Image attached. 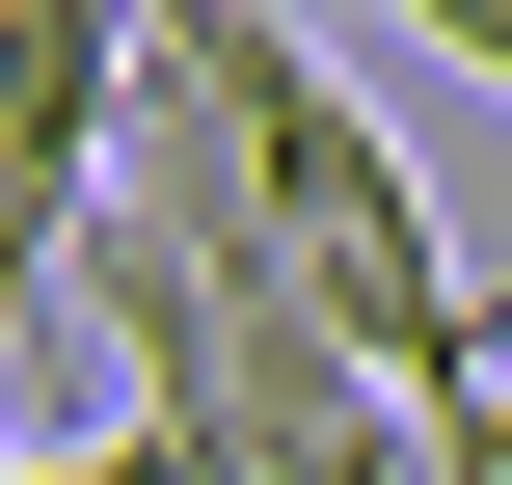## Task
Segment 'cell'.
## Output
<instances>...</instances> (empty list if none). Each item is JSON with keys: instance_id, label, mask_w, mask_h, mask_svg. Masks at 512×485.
<instances>
[{"instance_id": "1", "label": "cell", "mask_w": 512, "mask_h": 485, "mask_svg": "<svg viewBox=\"0 0 512 485\" xmlns=\"http://www.w3.org/2000/svg\"><path fill=\"white\" fill-rule=\"evenodd\" d=\"M27 485H216V459H189V432L135 405V432H27Z\"/></svg>"}, {"instance_id": "2", "label": "cell", "mask_w": 512, "mask_h": 485, "mask_svg": "<svg viewBox=\"0 0 512 485\" xmlns=\"http://www.w3.org/2000/svg\"><path fill=\"white\" fill-rule=\"evenodd\" d=\"M432 485H512V405H459V432H432Z\"/></svg>"}, {"instance_id": "3", "label": "cell", "mask_w": 512, "mask_h": 485, "mask_svg": "<svg viewBox=\"0 0 512 485\" xmlns=\"http://www.w3.org/2000/svg\"><path fill=\"white\" fill-rule=\"evenodd\" d=\"M162 27H189V0H162Z\"/></svg>"}]
</instances>
